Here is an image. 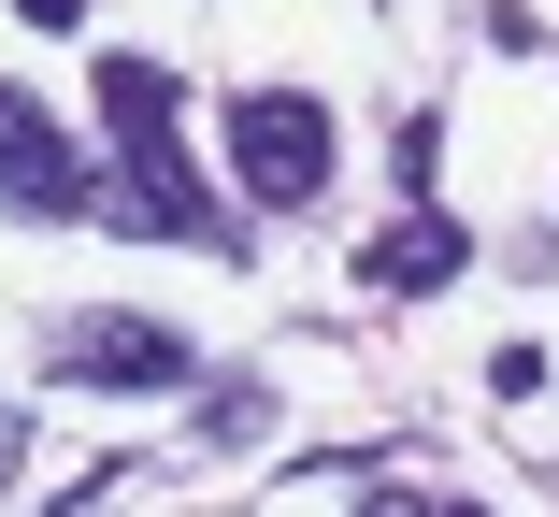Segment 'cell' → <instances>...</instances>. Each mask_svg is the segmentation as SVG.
Instances as JSON below:
<instances>
[{"label":"cell","mask_w":559,"mask_h":517,"mask_svg":"<svg viewBox=\"0 0 559 517\" xmlns=\"http://www.w3.org/2000/svg\"><path fill=\"white\" fill-rule=\"evenodd\" d=\"M230 187L259 201V216L330 201V101L316 86H245L230 101Z\"/></svg>","instance_id":"1"},{"label":"cell","mask_w":559,"mask_h":517,"mask_svg":"<svg viewBox=\"0 0 559 517\" xmlns=\"http://www.w3.org/2000/svg\"><path fill=\"white\" fill-rule=\"evenodd\" d=\"M58 374H72V388H187L201 345H187L173 317H72V331H58Z\"/></svg>","instance_id":"2"},{"label":"cell","mask_w":559,"mask_h":517,"mask_svg":"<svg viewBox=\"0 0 559 517\" xmlns=\"http://www.w3.org/2000/svg\"><path fill=\"white\" fill-rule=\"evenodd\" d=\"M0 201H29V216H72V201H86V158L58 144V116L15 101V86H0Z\"/></svg>","instance_id":"3"},{"label":"cell","mask_w":559,"mask_h":517,"mask_svg":"<svg viewBox=\"0 0 559 517\" xmlns=\"http://www.w3.org/2000/svg\"><path fill=\"white\" fill-rule=\"evenodd\" d=\"M460 259H474V231L416 201V216H388V231L359 245V287H388V302H430V287H460Z\"/></svg>","instance_id":"4"},{"label":"cell","mask_w":559,"mask_h":517,"mask_svg":"<svg viewBox=\"0 0 559 517\" xmlns=\"http://www.w3.org/2000/svg\"><path fill=\"white\" fill-rule=\"evenodd\" d=\"M116 216H130V231H158V245H230V216H215V187L187 173V144L130 158V187H116Z\"/></svg>","instance_id":"5"},{"label":"cell","mask_w":559,"mask_h":517,"mask_svg":"<svg viewBox=\"0 0 559 517\" xmlns=\"http://www.w3.org/2000/svg\"><path fill=\"white\" fill-rule=\"evenodd\" d=\"M173 116H187V86H173L158 58H100V130H116V158H158V144H187Z\"/></svg>","instance_id":"6"},{"label":"cell","mask_w":559,"mask_h":517,"mask_svg":"<svg viewBox=\"0 0 559 517\" xmlns=\"http://www.w3.org/2000/svg\"><path fill=\"white\" fill-rule=\"evenodd\" d=\"M359 517H444V503H416L402 474H373V489H359Z\"/></svg>","instance_id":"7"},{"label":"cell","mask_w":559,"mask_h":517,"mask_svg":"<svg viewBox=\"0 0 559 517\" xmlns=\"http://www.w3.org/2000/svg\"><path fill=\"white\" fill-rule=\"evenodd\" d=\"M15 15H29V30H86V0H15Z\"/></svg>","instance_id":"8"}]
</instances>
